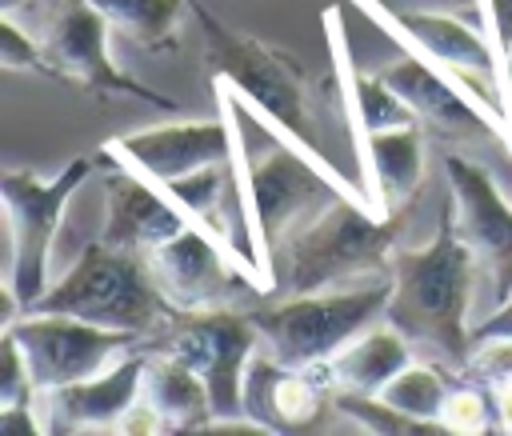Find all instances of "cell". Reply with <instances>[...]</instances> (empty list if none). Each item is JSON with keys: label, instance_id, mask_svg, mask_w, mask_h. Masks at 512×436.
<instances>
[{"label": "cell", "instance_id": "30bf717a", "mask_svg": "<svg viewBox=\"0 0 512 436\" xmlns=\"http://www.w3.org/2000/svg\"><path fill=\"white\" fill-rule=\"evenodd\" d=\"M356 8H364L396 40L412 44V52H420L424 60L444 68L452 80H460L492 116L508 124L504 96H500V56L492 40H484L476 28L444 12H392V8H380L376 0H356Z\"/></svg>", "mask_w": 512, "mask_h": 436}, {"label": "cell", "instance_id": "8fae6325", "mask_svg": "<svg viewBox=\"0 0 512 436\" xmlns=\"http://www.w3.org/2000/svg\"><path fill=\"white\" fill-rule=\"evenodd\" d=\"M4 328L24 348L36 392H52V388L100 376L116 364L120 352H128L132 340H140L132 332L100 328V324L60 316V312H24L20 320H8Z\"/></svg>", "mask_w": 512, "mask_h": 436}, {"label": "cell", "instance_id": "d4e9b609", "mask_svg": "<svg viewBox=\"0 0 512 436\" xmlns=\"http://www.w3.org/2000/svg\"><path fill=\"white\" fill-rule=\"evenodd\" d=\"M496 408H492V392L484 388H448L444 396V408H440V424L448 432H460V436H480V432H492L496 428Z\"/></svg>", "mask_w": 512, "mask_h": 436}, {"label": "cell", "instance_id": "ba28073f", "mask_svg": "<svg viewBox=\"0 0 512 436\" xmlns=\"http://www.w3.org/2000/svg\"><path fill=\"white\" fill-rule=\"evenodd\" d=\"M444 176L452 188L456 228L476 256L472 320H480L512 300V204L500 196L496 180L460 152H444Z\"/></svg>", "mask_w": 512, "mask_h": 436}, {"label": "cell", "instance_id": "9a60e30c", "mask_svg": "<svg viewBox=\"0 0 512 436\" xmlns=\"http://www.w3.org/2000/svg\"><path fill=\"white\" fill-rule=\"evenodd\" d=\"M388 88L416 112V120L448 140H476V136H500L504 120L492 116L460 80H452L444 68L424 60L420 52L400 56L380 72Z\"/></svg>", "mask_w": 512, "mask_h": 436}, {"label": "cell", "instance_id": "6da1fadb", "mask_svg": "<svg viewBox=\"0 0 512 436\" xmlns=\"http://www.w3.org/2000/svg\"><path fill=\"white\" fill-rule=\"evenodd\" d=\"M472 308L476 256L464 244L456 216L444 212L428 244L392 252V296L384 320L416 348H428L436 364L464 368L472 356Z\"/></svg>", "mask_w": 512, "mask_h": 436}, {"label": "cell", "instance_id": "7402d4cb", "mask_svg": "<svg viewBox=\"0 0 512 436\" xmlns=\"http://www.w3.org/2000/svg\"><path fill=\"white\" fill-rule=\"evenodd\" d=\"M112 28H120L140 48H172L180 0H88Z\"/></svg>", "mask_w": 512, "mask_h": 436}, {"label": "cell", "instance_id": "1f68e13d", "mask_svg": "<svg viewBox=\"0 0 512 436\" xmlns=\"http://www.w3.org/2000/svg\"><path fill=\"white\" fill-rule=\"evenodd\" d=\"M492 408H496V428L512 432V376L492 380Z\"/></svg>", "mask_w": 512, "mask_h": 436}, {"label": "cell", "instance_id": "f546056e", "mask_svg": "<svg viewBox=\"0 0 512 436\" xmlns=\"http://www.w3.org/2000/svg\"><path fill=\"white\" fill-rule=\"evenodd\" d=\"M32 436V432H44L40 424V412H36V400L32 404H12V408H0V436Z\"/></svg>", "mask_w": 512, "mask_h": 436}, {"label": "cell", "instance_id": "8992f818", "mask_svg": "<svg viewBox=\"0 0 512 436\" xmlns=\"http://www.w3.org/2000/svg\"><path fill=\"white\" fill-rule=\"evenodd\" d=\"M192 12L204 28V52H208L216 80H224L256 112V120H264L276 136H284L288 144L308 152L320 168L336 172L312 144V116H308V88H304L300 60L264 40L232 32L204 4H192Z\"/></svg>", "mask_w": 512, "mask_h": 436}, {"label": "cell", "instance_id": "277c9868", "mask_svg": "<svg viewBox=\"0 0 512 436\" xmlns=\"http://www.w3.org/2000/svg\"><path fill=\"white\" fill-rule=\"evenodd\" d=\"M392 296V268L384 276H368L344 288L280 296L276 304H260L252 316L260 332V348L284 368H324L352 336L384 320Z\"/></svg>", "mask_w": 512, "mask_h": 436}, {"label": "cell", "instance_id": "484cf974", "mask_svg": "<svg viewBox=\"0 0 512 436\" xmlns=\"http://www.w3.org/2000/svg\"><path fill=\"white\" fill-rule=\"evenodd\" d=\"M32 400H36V380H32L28 356L16 344V336L4 328V336H0V408L32 404Z\"/></svg>", "mask_w": 512, "mask_h": 436}, {"label": "cell", "instance_id": "cb8c5ba5", "mask_svg": "<svg viewBox=\"0 0 512 436\" xmlns=\"http://www.w3.org/2000/svg\"><path fill=\"white\" fill-rule=\"evenodd\" d=\"M332 408L352 420L364 432H384V436H412V432H428V436H444V424H428V420H412L404 412H396L392 404H384L380 396H356V392H332Z\"/></svg>", "mask_w": 512, "mask_h": 436}, {"label": "cell", "instance_id": "d6a6232c", "mask_svg": "<svg viewBox=\"0 0 512 436\" xmlns=\"http://www.w3.org/2000/svg\"><path fill=\"white\" fill-rule=\"evenodd\" d=\"M500 96H504V112L512 116V48L500 56Z\"/></svg>", "mask_w": 512, "mask_h": 436}, {"label": "cell", "instance_id": "4316f807", "mask_svg": "<svg viewBox=\"0 0 512 436\" xmlns=\"http://www.w3.org/2000/svg\"><path fill=\"white\" fill-rule=\"evenodd\" d=\"M0 64L12 68V72H20V68L44 72V52H40V44H36L32 36H24V32L12 24V16L0 20Z\"/></svg>", "mask_w": 512, "mask_h": 436}, {"label": "cell", "instance_id": "603a6c76", "mask_svg": "<svg viewBox=\"0 0 512 436\" xmlns=\"http://www.w3.org/2000/svg\"><path fill=\"white\" fill-rule=\"evenodd\" d=\"M444 396H448V376L440 364H424V360H412L404 364L384 388H380V400L392 404L396 412L412 416V420H428V424H440V408H444ZM448 432V428H444Z\"/></svg>", "mask_w": 512, "mask_h": 436}, {"label": "cell", "instance_id": "e575fe53", "mask_svg": "<svg viewBox=\"0 0 512 436\" xmlns=\"http://www.w3.org/2000/svg\"><path fill=\"white\" fill-rule=\"evenodd\" d=\"M508 124H512V116H508ZM504 140H508V152H512V128L504 132Z\"/></svg>", "mask_w": 512, "mask_h": 436}, {"label": "cell", "instance_id": "d6986e66", "mask_svg": "<svg viewBox=\"0 0 512 436\" xmlns=\"http://www.w3.org/2000/svg\"><path fill=\"white\" fill-rule=\"evenodd\" d=\"M360 156L368 168V204L376 216H392L408 204L424 176V124L364 132Z\"/></svg>", "mask_w": 512, "mask_h": 436}, {"label": "cell", "instance_id": "44dd1931", "mask_svg": "<svg viewBox=\"0 0 512 436\" xmlns=\"http://www.w3.org/2000/svg\"><path fill=\"white\" fill-rule=\"evenodd\" d=\"M144 400H152V408L164 420V436L168 432H204L208 420H216L212 412V392L200 380V372H192L180 356L156 348L148 352V368H144Z\"/></svg>", "mask_w": 512, "mask_h": 436}, {"label": "cell", "instance_id": "ffe728a7", "mask_svg": "<svg viewBox=\"0 0 512 436\" xmlns=\"http://www.w3.org/2000/svg\"><path fill=\"white\" fill-rule=\"evenodd\" d=\"M404 364H412V340L384 320V324H372L360 336H352L320 372H324V380H328L332 392L380 396V388Z\"/></svg>", "mask_w": 512, "mask_h": 436}, {"label": "cell", "instance_id": "f1b7e54d", "mask_svg": "<svg viewBox=\"0 0 512 436\" xmlns=\"http://www.w3.org/2000/svg\"><path fill=\"white\" fill-rule=\"evenodd\" d=\"M116 432H128V436H160V432H164V420H160V412L152 408V400H144V392H140L136 404L120 416Z\"/></svg>", "mask_w": 512, "mask_h": 436}, {"label": "cell", "instance_id": "3957f363", "mask_svg": "<svg viewBox=\"0 0 512 436\" xmlns=\"http://www.w3.org/2000/svg\"><path fill=\"white\" fill-rule=\"evenodd\" d=\"M24 312H60L100 328L152 336L164 332L180 312L160 296L148 256L104 244L100 236L76 256V264L48 284V292Z\"/></svg>", "mask_w": 512, "mask_h": 436}, {"label": "cell", "instance_id": "e0dca14e", "mask_svg": "<svg viewBox=\"0 0 512 436\" xmlns=\"http://www.w3.org/2000/svg\"><path fill=\"white\" fill-rule=\"evenodd\" d=\"M160 188L164 184L140 176L136 168L112 172L108 176V220L100 228V240L112 244V248L148 256L152 248H160L164 240H172L176 232H184L192 220Z\"/></svg>", "mask_w": 512, "mask_h": 436}, {"label": "cell", "instance_id": "ac0fdd59", "mask_svg": "<svg viewBox=\"0 0 512 436\" xmlns=\"http://www.w3.org/2000/svg\"><path fill=\"white\" fill-rule=\"evenodd\" d=\"M324 380L320 368H284L264 348L248 360L244 372V416L268 432H304L324 416Z\"/></svg>", "mask_w": 512, "mask_h": 436}, {"label": "cell", "instance_id": "2e32d148", "mask_svg": "<svg viewBox=\"0 0 512 436\" xmlns=\"http://www.w3.org/2000/svg\"><path fill=\"white\" fill-rule=\"evenodd\" d=\"M148 352L116 360L108 372L52 392H36V412L44 432H116L120 416L144 392Z\"/></svg>", "mask_w": 512, "mask_h": 436}, {"label": "cell", "instance_id": "4dcf8cb0", "mask_svg": "<svg viewBox=\"0 0 512 436\" xmlns=\"http://www.w3.org/2000/svg\"><path fill=\"white\" fill-rule=\"evenodd\" d=\"M476 340H512V300L500 304L496 312L472 320V344Z\"/></svg>", "mask_w": 512, "mask_h": 436}, {"label": "cell", "instance_id": "9c48e42d", "mask_svg": "<svg viewBox=\"0 0 512 436\" xmlns=\"http://www.w3.org/2000/svg\"><path fill=\"white\" fill-rule=\"evenodd\" d=\"M160 348L180 356L212 392L216 420L244 416V372L248 360L260 352V332L252 316L236 308H212V312H180L164 332Z\"/></svg>", "mask_w": 512, "mask_h": 436}, {"label": "cell", "instance_id": "7a4b0ae2", "mask_svg": "<svg viewBox=\"0 0 512 436\" xmlns=\"http://www.w3.org/2000/svg\"><path fill=\"white\" fill-rule=\"evenodd\" d=\"M400 232L404 212L376 216L364 200L332 196L272 252V288H280V296H300L384 276Z\"/></svg>", "mask_w": 512, "mask_h": 436}, {"label": "cell", "instance_id": "4fadbf2b", "mask_svg": "<svg viewBox=\"0 0 512 436\" xmlns=\"http://www.w3.org/2000/svg\"><path fill=\"white\" fill-rule=\"evenodd\" d=\"M236 256L200 224H188L172 240L148 252L152 280L160 296L176 312H212V308H232L240 288H256L252 280L240 284L236 276Z\"/></svg>", "mask_w": 512, "mask_h": 436}, {"label": "cell", "instance_id": "52a82bcc", "mask_svg": "<svg viewBox=\"0 0 512 436\" xmlns=\"http://www.w3.org/2000/svg\"><path fill=\"white\" fill-rule=\"evenodd\" d=\"M92 164L96 156H76L52 180H40L32 172H4V288L20 300V308L36 304L48 292V256L60 232V212L72 192L88 180Z\"/></svg>", "mask_w": 512, "mask_h": 436}, {"label": "cell", "instance_id": "7c38bea8", "mask_svg": "<svg viewBox=\"0 0 512 436\" xmlns=\"http://www.w3.org/2000/svg\"><path fill=\"white\" fill-rule=\"evenodd\" d=\"M108 20L88 4V0H60L48 28H44V40H40V52H44V76H56V80H72L80 88H92L100 96H140L148 104H168L160 100L152 88L136 84L132 76H124L112 56H108Z\"/></svg>", "mask_w": 512, "mask_h": 436}, {"label": "cell", "instance_id": "5b68a950", "mask_svg": "<svg viewBox=\"0 0 512 436\" xmlns=\"http://www.w3.org/2000/svg\"><path fill=\"white\" fill-rule=\"evenodd\" d=\"M216 92L232 108V96L220 84H216ZM232 120H236V108H232ZM232 156H236V176H240V192H244V208H248V224H252V240H256V256H260V272H264L268 288H272V252L300 220H308L332 196H352V200L368 204V196H356L340 172L320 168L308 152H300L288 140L268 148L264 156H252L236 128Z\"/></svg>", "mask_w": 512, "mask_h": 436}, {"label": "cell", "instance_id": "83f0119b", "mask_svg": "<svg viewBox=\"0 0 512 436\" xmlns=\"http://www.w3.org/2000/svg\"><path fill=\"white\" fill-rule=\"evenodd\" d=\"M464 368H468L472 376L488 380V384L512 376V340H476Z\"/></svg>", "mask_w": 512, "mask_h": 436}, {"label": "cell", "instance_id": "5bb4252c", "mask_svg": "<svg viewBox=\"0 0 512 436\" xmlns=\"http://www.w3.org/2000/svg\"><path fill=\"white\" fill-rule=\"evenodd\" d=\"M232 148H236V120H232L228 104H224V120L156 124V128H144V132L116 136L108 144V152L120 156L124 168H136L140 176H148L156 184H172L188 172L232 160Z\"/></svg>", "mask_w": 512, "mask_h": 436}, {"label": "cell", "instance_id": "836d02e7", "mask_svg": "<svg viewBox=\"0 0 512 436\" xmlns=\"http://www.w3.org/2000/svg\"><path fill=\"white\" fill-rule=\"evenodd\" d=\"M20 4H24V0H0V8H4V16H12V12L20 8Z\"/></svg>", "mask_w": 512, "mask_h": 436}]
</instances>
